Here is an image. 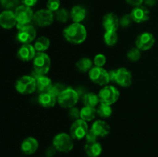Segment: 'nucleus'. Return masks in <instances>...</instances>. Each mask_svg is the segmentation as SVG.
<instances>
[{
	"label": "nucleus",
	"mask_w": 158,
	"mask_h": 157,
	"mask_svg": "<svg viewBox=\"0 0 158 157\" xmlns=\"http://www.w3.org/2000/svg\"><path fill=\"white\" fill-rule=\"evenodd\" d=\"M63 36L66 40L72 44H81L87 36L86 29L83 25L74 22L63 30Z\"/></svg>",
	"instance_id": "nucleus-1"
},
{
	"label": "nucleus",
	"mask_w": 158,
	"mask_h": 157,
	"mask_svg": "<svg viewBox=\"0 0 158 157\" xmlns=\"http://www.w3.org/2000/svg\"><path fill=\"white\" fill-rule=\"evenodd\" d=\"M51 60L49 55L44 52H38L33 58V69L32 75L35 78L46 75L50 69Z\"/></svg>",
	"instance_id": "nucleus-2"
},
{
	"label": "nucleus",
	"mask_w": 158,
	"mask_h": 157,
	"mask_svg": "<svg viewBox=\"0 0 158 157\" xmlns=\"http://www.w3.org/2000/svg\"><path fill=\"white\" fill-rule=\"evenodd\" d=\"M80 99V93L70 87H66L57 97V102L61 107L71 109L74 107Z\"/></svg>",
	"instance_id": "nucleus-3"
},
{
	"label": "nucleus",
	"mask_w": 158,
	"mask_h": 157,
	"mask_svg": "<svg viewBox=\"0 0 158 157\" xmlns=\"http://www.w3.org/2000/svg\"><path fill=\"white\" fill-rule=\"evenodd\" d=\"M36 89V78L32 75H23L18 78L15 83L16 91L23 95L32 93Z\"/></svg>",
	"instance_id": "nucleus-4"
},
{
	"label": "nucleus",
	"mask_w": 158,
	"mask_h": 157,
	"mask_svg": "<svg viewBox=\"0 0 158 157\" xmlns=\"http://www.w3.org/2000/svg\"><path fill=\"white\" fill-rule=\"evenodd\" d=\"M110 81L117 83L122 87H129L132 84V75L131 72L125 68L109 72Z\"/></svg>",
	"instance_id": "nucleus-5"
},
{
	"label": "nucleus",
	"mask_w": 158,
	"mask_h": 157,
	"mask_svg": "<svg viewBox=\"0 0 158 157\" xmlns=\"http://www.w3.org/2000/svg\"><path fill=\"white\" fill-rule=\"evenodd\" d=\"M52 146L59 152H69L73 148V139L67 133L61 132L53 138Z\"/></svg>",
	"instance_id": "nucleus-6"
},
{
	"label": "nucleus",
	"mask_w": 158,
	"mask_h": 157,
	"mask_svg": "<svg viewBox=\"0 0 158 157\" xmlns=\"http://www.w3.org/2000/svg\"><path fill=\"white\" fill-rule=\"evenodd\" d=\"M15 15L17 20L16 26L18 29L23 26L29 25V23L33 19L34 17V13L31 8L24 5L16 7Z\"/></svg>",
	"instance_id": "nucleus-7"
},
{
	"label": "nucleus",
	"mask_w": 158,
	"mask_h": 157,
	"mask_svg": "<svg viewBox=\"0 0 158 157\" xmlns=\"http://www.w3.org/2000/svg\"><path fill=\"white\" fill-rule=\"evenodd\" d=\"M100 103L106 105H113L118 100L120 92L114 86H105L98 94Z\"/></svg>",
	"instance_id": "nucleus-8"
},
{
	"label": "nucleus",
	"mask_w": 158,
	"mask_h": 157,
	"mask_svg": "<svg viewBox=\"0 0 158 157\" xmlns=\"http://www.w3.org/2000/svg\"><path fill=\"white\" fill-rule=\"evenodd\" d=\"M89 77L93 83L99 86H106L110 82L109 72L102 67H93L89 72Z\"/></svg>",
	"instance_id": "nucleus-9"
},
{
	"label": "nucleus",
	"mask_w": 158,
	"mask_h": 157,
	"mask_svg": "<svg viewBox=\"0 0 158 157\" xmlns=\"http://www.w3.org/2000/svg\"><path fill=\"white\" fill-rule=\"evenodd\" d=\"M54 20V15L52 11L46 9H40L34 13L33 21L35 24L40 27L50 26Z\"/></svg>",
	"instance_id": "nucleus-10"
},
{
	"label": "nucleus",
	"mask_w": 158,
	"mask_h": 157,
	"mask_svg": "<svg viewBox=\"0 0 158 157\" xmlns=\"http://www.w3.org/2000/svg\"><path fill=\"white\" fill-rule=\"evenodd\" d=\"M88 125L82 119L75 120L70 127V135L73 139L80 140L86 137L88 132Z\"/></svg>",
	"instance_id": "nucleus-11"
},
{
	"label": "nucleus",
	"mask_w": 158,
	"mask_h": 157,
	"mask_svg": "<svg viewBox=\"0 0 158 157\" xmlns=\"http://www.w3.org/2000/svg\"><path fill=\"white\" fill-rule=\"evenodd\" d=\"M36 36V31L35 28L30 25H26L19 29L17 34V39L19 42L24 44H30L35 38Z\"/></svg>",
	"instance_id": "nucleus-12"
},
{
	"label": "nucleus",
	"mask_w": 158,
	"mask_h": 157,
	"mask_svg": "<svg viewBox=\"0 0 158 157\" xmlns=\"http://www.w3.org/2000/svg\"><path fill=\"white\" fill-rule=\"evenodd\" d=\"M135 42L137 48L141 51H147L153 47L155 43V38L150 32H143L137 36Z\"/></svg>",
	"instance_id": "nucleus-13"
},
{
	"label": "nucleus",
	"mask_w": 158,
	"mask_h": 157,
	"mask_svg": "<svg viewBox=\"0 0 158 157\" xmlns=\"http://www.w3.org/2000/svg\"><path fill=\"white\" fill-rule=\"evenodd\" d=\"M0 24L6 29H10L17 25L15 12L11 10L3 11L0 15Z\"/></svg>",
	"instance_id": "nucleus-14"
},
{
	"label": "nucleus",
	"mask_w": 158,
	"mask_h": 157,
	"mask_svg": "<svg viewBox=\"0 0 158 157\" xmlns=\"http://www.w3.org/2000/svg\"><path fill=\"white\" fill-rule=\"evenodd\" d=\"M35 49L34 46L30 44H24L19 48L17 55L19 58L23 62H29L30 60L33 59L34 57L35 56Z\"/></svg>",
	"instance_id": "nucleus-15"
},
{
	"label": "nucleus",
	"mask_w": 158,
	"mask_h": 157,
	"mask_svg": "<svg viewBox=\"0 0 158 157\" xmlns=\"http://www.w3.org/2000/svg\"><path fill=\"white\" fill-rule=\"evenodd\" d=\"M120 26V19L114 13H107L103 16V26L106 31L117 32Z\"/></svg>",
	"instance_id": "nucleus-16"
},
{
	"label": "nucleus",
	"mask_w": 158,
	"mask_h": 157,
	"mask_svg": "<svg viewBox=\"0 0 158 157\" xmlns=\"http://www.w3.org/2000/svg\"><path fill=\"white\" fill-rule=\"evenodd\" d=\"M131 15L134 22L137 23H141L149 19L150 11L145 6H140L134 8Z\"/></svg>",
	"instance_id": "nucleus-17"
},
{
	"label": "nucleus",
	"mask_w": 158,
	"mask_h": 157,
	"mask_svg": "<svg viewBox=\"0 0 158 157\" xmlns=\"http://www.w3.org/2000/svg\"><path fill=\"white\" fill-rule=\"evenodd\" d=\"M39 148V143L33 137H27L21 144V150L26 155L35 153Z\"/></svg>",
	"instance_id": "nucleus-18"
},
{
	"label": "nucleus",
	"mask_w": 158,
	"mask_h": 157,
	"mask_svg": "<svg viewBox=\"0 0 158 157\" xmlns=\"http://www.w3.org/2000/svg\"><path fill=\"white\" fill-rule=\"evenodd\" d=\"M38 102L45 108H52L57 102V97L50 92H41L38 97Z\"/></svg>",
	"instance_id": "nucleus-19"
},
{
	"label": "nucleus",
	"mask_w": 158,
	"mask_h": 157,
	"mask_svg": "<svg viewBox=\"0 0 158 157\" xmlns=\"http://www.w3.org/2000/svg\"><path fill=\"white\" fill-rule=\"evenodd\" d=\"M91 129L98 137H104L110 132V127L103 120H97L94 122Z\"/></svg>",
	"instance_id": "nucleus-20"
},
{
	"label": "nucleus",
	"mask_w": 158,
	"mask_h": 157,
	"mask_svg": "<svg viewBox=\"0 0 158 157\" xmlns=\"http://www.w3.org/2000/svg\"><path fill=\"white\" fill-rule=\"evenodd\" d=\"M84 150L89 157H98L102 152V146L97 141L86 142Z\"/></svg>",
	"instance_id": "nucleus-21"
},
{
	"label": "nucleus",
	"mask_w": 158,
	"mask_h": 157,
	"mask_svg": "<svg viewBox=\"0 0 158 157\" xmlns=\"http://www.w3.org/2000/svg\"><path fill=\"white\" fill-rule=\"evenodd\" d=\"M86 9L81 6H75L70 11V17L74 22H81L86 17Z\"/></svg>",
	"instance_id": "nucleus-22"
},
{
	"label": "nucleus",
	"mask_w": 158,
	"mask_h": 157,
	"mask_svg": "<svg viewBox=\"0 0 158 157\" xmlns=\"http://www.w3.org/2000/svg\"><path fill=\"white\" fill-rule=\"evenodd\" d=\"M36 85L37 89L40 92H49L53 84L52 83V80L49 77L46 76V75H43V76H40L36 78Z\"/></svg>",
	"instance_id": "nucleus-23"
},
{
	"label": "nucleus",
	"mask_w": 158,
	"mask_h": 157,
	"mask_svg": "<svg viewBox=\"0 0 158 157\" xmlns=\"http://www.w3.org/2000/svg\"><path fill=\"white\" fill-rule=\"evenodd\" d=\"M83 103L85 106L95 108L100 103L99 95L94 92H87L83 96Z\"/></svg>",
	"instance_id": "nucleus-24"
},
{
	"label": "nucleus",
	"mask_w": 158,
	"mask_h": 157,
	"mask_svg": "<svg viewBox=\"0 0 158 157\" xmlns=\"http://www.w3.org/2000/svg\"><path fill=\"white\" fill-rule=\"evenodd\" d=\"M50 46V40L46 36H40L35 40L34 48L39 52H43L49 49Z\"/></svg>",
	"instance_id": "nucleus-25"
},
{
	"label": "nucleus",
	"mask_w": 158,
	"mask_h": 157,
	"mask_svg": "<svg viewBox=\"0 0 158 157\" xmlns=\"http://www.w3.org/2000/svg\"><path fill=\"white\" fill-rule=\"evenodd\" d=\"M97 109L95 108L89 107V106H84L80 110V119L85 120L86 122L92 121L96 117Z\"/></svg>",
	"instance_id": "nucleus-26"
},
{
	"label": "nucleus",
	"mask_w": 158,
	"mask_h": 157,
	"mask_svg": "<svg viewBox=\"0 0 158 157\" xmlns=\"http://www.w3.org/2000/svg\"><path fill=\"white\" fill-rule=\"evenodd\" d=\"M76 67L80 72H86L93 68V62L89 58H83L76 63Z\"/></svg>",
	"instance_id": "nucleus-27"
},
{
	"label": "nucleus",
	"mask_w": 158,
	"mask_h": 157,
	"mask_svg": "<svg viewBox=\"0 0 158 157\" xmlns=\"http://www.w3.org/2000/svg\"><path fill=\"white\" fill-rule=\"evenodd\" d=\"M97 113L102 118H109L113 113L112 108L110 105L100 103L97 109Z\"/></svg>",
	"instance_id": "nucleus-28"
},
{
	"label": "nucleus",
	"mask_w": 158,
	"mask_h": 157,
	"mask_svg": "<svg viewBox=\"0 0 158 157\" xmlns=\"http://www.w3.org/2000/svg\"><path fill=\"white\" fill-rule=\"evenodd\" d=\"M103 39H104V42L107 46H112L117 42L118 35H117V32L114 31H106L104 35H103Z\"/></svg>",
	"instance_id": "nucleus-29"
},
{
	"label": "nucleus",
	"mask_w": 158,
	"mask_h": 157,
	"mask_svg": "<svg viewBox=\"0 0 158 157\" xmlns=\"http://www.w3.org/2000/svg\"><path fill=\"white\" fill-rule=\"evenodd\" d=\"M70 16V13L64 8H61L59 9L56 13V18L60 22L65 23L68 21L69 17Z\"/></svg>",
	"instance_id": "nucleus-30"
},
{
	"label": "nucleus",
	"mask_w": 158,
	"mask_h": 157,
	"mask_svg": "<svg viewBox=\"0 0 158 157\" xmlns=\"http://www.w3.org/2000/svg\"><path fill=\"white\" fill-rule=\"evenodd\" d=\"M141 57V50L138 48H132L127 53V58L132 62H137Z\"/></svg>",
	"instance_id": "nucleus-31"
},
{
	"label": "nucleus",
	"mask_w": 158,
	"mask_h": 157,
	"mask_svg": "<svg viewBox=\"0 0 158 157\" xmlns=\"http://www.w3.org/2000/svg\"><path fill=\"white\" fill-rule=\"evenodd\" d=\"M65 89H66V86L63 84H60V83H55V84L52 85V88L50 89V90L49 92H50L51 93L53 94L55 96L58 97L60 95V94Z\"/></svg>",
	"instance_id": "nucleus-32"
},
{
	"label": "nucleus",
	"mask_w": 158,
	"mask_h": 157,
	"mask_svg": "<svg viewBox=\"0 0 158 157\" xmlns=\"http://www.w3.org/2000/svg\"><path fill=\"white\" fill-rule=\"evenodd\" d=\"M134 20H133L131 14H126L122 16V18L120 19V26L123 28H127L131 26Z\"/></svg>",
	"instance_id": "nucleus-33"
},
{
	"label": "nucleus",
	"mask_w": 158,
	"mask_h": 157,
	"mask_svg": "<svg viewBox=\"0 0 158 157\" xmlns=\"http://www.w3.org/2000/svg\"><path fill=\"white\" fill-rule=\"evenodd\" d=\"M46 7L49 10L53 12H57L60 7V0H48L46 3Z\"/></svg>",
	"instance_id": "nucleus-34"
},
{
	"label": "nucleus",
	"mask_w": 158,
	"mask_h": 157,
	"mask_svg": "<svg viewBox=\"0 0 158 157\" xmlns=\"http://www.w3.org/2000/svg\"><path fill=\"white\" fill-rule=\"evenodd\" d=\"M2 7L6 8L7 9H12V8L18 7L19 0H0Z\"/></svg>",
	"instance_id": "nucleus-35"
},
{
	"label": "nucleus",
	"mask_w": 158,
	"mask_h": 157,
	"mask_svg": "<svg viewBox=\"0 0 158 157\" xmlns=\"http://www.w3.org/2000/svg\"><path fill=\"white\" fill-rule=\"evenodd\" d=\"M106 61V58L104 55L103 54H97L94 59V63L97 67H103L105 65Z\"/></svg>",
	"instance_id": "nucleus-36"
},
{
	"label": "nucleus",
	"mask_w": 158,
	"mask_h": 157,
	"mask_svg": "<svg viewBox=\"0 0 158 157\" xmlns=\"http://www.w3.org/2000/svg\"><path fill=\"white\" fill-rule=\"evenodd\" d=\"M69 115L72 119H80V111L78 108L73 107L69 109Z\"/></svg>",
	"instance_id": "nucleus-37"
},
{
	"label": "nucleus",
	"mask_w": 158,
	"mask_h": 157,
	"mask_svg": "<svg viewBox=\"0 0 158 157\" xmlns=\"http://www.w3.org/2000/svg\"><path fill=\"white\" fill-rule=\"evenodd\" d=\"M85 138H86V142H94V141H97L98 136H97V134L93 131V129H89V130H88Z\"/></svg>",
	"instance_id": "nucleus-38"
},
{
	"label": "nucleus",
	"mask_w": 158,
	"mask_h": 157,
	"mask_svg": "<svg viewBox=\"0 0 158 157\" xmlns=\"http://www.w3.org/2000/svg\"><path fill=\"white\" fill-rule=\"evenodd\" d=\"M57 150L53 146H51L48 147L46 150V157H52L56 153Z\"/></svg>",
	"instance_id": "nucleus-39"
},
{
	"label": "nucleus",
	"mask_w": 158,
	"mask_h": 157,
	"mask_svg": "<svg viewBox=\"0 0 158 157\" xmlns=\"http://www.w3.org/2000/svg\"><path fill=\"white\" fill-rule=\"evenodd\" d=\"M126 2L131 6L137 7V6H141L142 3L143 2V0H126Z\"/></svg>",
	"instance_id": "nucleus-40"
},
{
	"label": "nucleus",
	"mask_w": 158,
	"mask_h": 157,
	"mask_svg": "<svg viewBox=\"0 0 158 157\" xmlns=\"http://www.w3.org/2000/svg\"><path fill=\"white\" fill-rule=\"evenodd\" d=\"M37 1H38V0H21L23 5L29 6V7H32V6H35V5L36 4Z\"/></svg>",
	"instance_id": "nucleus-41"
},
{
	"label": "nucleus",
	"mask_w": 158,
	"mask_h": 157,
	"mask_svg": "<svg viewBox=\"0 0 158 157\" xmlns=\"http://www.w3.org/2000/svg\"><path fill=\"white\" fill-rule=\"evenodd\" d=\"M143 2L147 6H149V7H152L157 2V0H143Z\"/></svg>",
	"instance_id": "nucleus-42"
}]
</instances>
